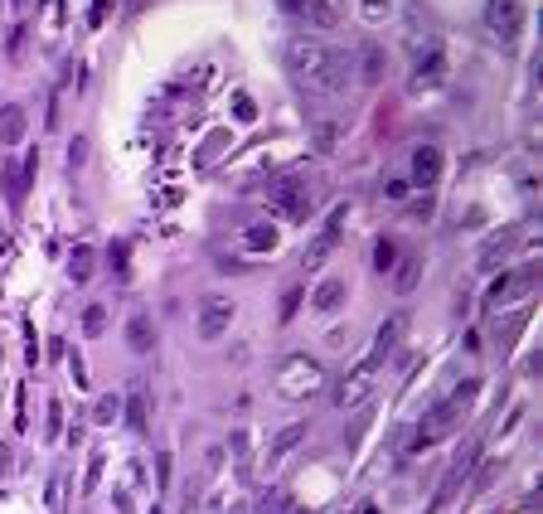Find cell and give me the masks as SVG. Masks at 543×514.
I'll return each instance as SVG.
<instances>
[{"label": "cell", "mask_w": 543, "mask_h": 514, "mask_svg": "<svg viewBox=\"0 0 543 514\" xmlns=\"http://www.w3.org/2000/svg\"><path fill=\"white\" fill-rule=\"evenodd\" d=\"M286 68L321 98H344L354 88V59L344 49L321 44V39H306V34L286 44Z\"/></svg>", "instance_id": "1"}, {"label": "cell", "mask_w": 543, "mask_h": 514, "mask_svg": "<svg viewBox=\"0 0 543 514\" xmlns=\"http://www.w3.org/2000/svg\"><path fill=\"white\" fill-rule=\"evenodd\" d=\"M471 398H475V379H471V384H461V388H456V393H451L446 403H436V408L427 412V422H422V427L413 432L408 451H427L432 441H441V437H446V432H451V427H456V422L466 417V408H471Z\"/></svg>", "instance_id": "2"}, {"label": "cell", "mask_w": 543, "mask_h": 514, "mask_svg": "<svg viewBox=\"0 0 543 514\" xmlns=\"http://www.w3.org/2000/svg\"><path fill=\"white\" fill-rule=\"evenodd\" d=\"M321 388H326V369H321L316 359H306V354L282 359V369H277V393H282L286 403H306V398L321 393Z\"/></svg>", "instance_id": "3"}, {"label": "cell", "mask_w": 543, "mask_h": 514, "mask_svg": "<svg viewBox=\"0 0 543 514\" xmlns=\"http://www.w3.org/2000/svg\"><path fill=\"white\" fill-rule=\"evenodd\" d=\"M378 374H383V354H374V349H369V354H364V359H359V364H354V369H349L339 384H335L330 403H335L339 412H354L359 403H364V398H369V393H374Z\"/></svg>", "instance_id": "4"}, {"label": "cell", "mask_w": 543, "mask_h": 514, "mask_svg": "<svg viewBox=\"0 0 543 514\" xmlns=\"http://www.w3.org/2000/svg\"><path fill=\"white\" fill-rule=\"evenodd\" d=\"M267 204L277 209L286 223H306V218H311V190H306V180H296V175H277V180L267 185Z\"/></svg>", "instance_id": "5"}, {"label": "cell", "mask_w": 543, "mask_h": 514, "mask_svg": "<svg viewBox=\"0 0 543 514\" xmlns=\"http://www.w3.org/2000/svg\"><path fill=\"white\" fill-rule=\"evenodd\" d=\"M524 20H529L524 0H490V5H485V24H490V34H495L500 44H519Z\"/></svg>", "instance_id": "6"}, {"label": "cell", "mask_w": 543, "mask_h": 514, "mask_svg": "<svg viewBox=\"0 0 543 514\" xmlns=\"http://www.w3.org/2000/svg\"><path fill=\"white\" fill-rule=\"evenodd\" d=\"M539 282V267L529 262V267H519V272H500L495 282H490V292H485V306L490 310H500L505 301H514V292H529Z\"/></svg>", "instance_id": "7"}, {"label": "cell", "mask_w": 543, "mask_h": 514, "mask_svg": "<svg viewBox=\"0 0 543 514\" xmlns=\"http://www.w3.org/2000/svg\"><path fill=\"white\" fill-rule=\"evenodd\" d=\"M524 238H529V228H524V223H510V228H500V233H490V238H485V248H480V257H475V262H480V267H495V262H505Z\"/></svg>", "instance_id": "8"}, {"label": "cell", "mask_w": 543, "mask_h": 514, "mask_svg": "<svg viewBox=\"0 0 543 514\" xmlns=\"http://www.w3.org/2000/svg\"><path fill=\"white\" fill-rule=\"evenodd\" d=\"M446 73V49H441V39H427L422 49H418V68H413V88H427V83H436Z\"/></svg>", "instance_id": "9"}, {"label": "cell", "mask_w": 543, "mask_h": 514, "mask_svg": "<svg viewBox=\"0 0 543 514\" xmlns=\"http://www.w3.org/2000/svg\"><path fill=\"white\" fill-rule=\"evenodd\" d=\"M233 310H238L233 296H209L204 310H199V335H204V340H218V335L233 325Z\"/></svg>", "instance_id": "10"}, {"label": "cell", "mask_w": 543, "mask_h": 514, "mask_svg": "<svg viewBox=\"0 0 543 514\" xmlns=\"http://www.w3.org/2000/svg\"><path fill=\"white\" fill-rule=\"evenodd\" d=\"M436 180H441V151H436V146H418V151H413V185H418V190H432Z\"/></svg>", "instance_id": "11"}, {"label": "cell", "mask_w": 543, "mask_h": 514, "mask_svg": "<svg viewBox=\"0 0 543 514\" xmlns=\"http://www.w3.org/2000/svg\"><path fill=\"white\" fill-rule=\"evenodd\" d=\"M475 451H480V446H466V451H461V456L451 461V471H446V481H441L436 500H451V495H456V485H461V481L471 476V466H475Z\"/></svg>", "instance_id": "12"}, {"label": "cell", "mask_w": 543, "mask_h": 514, "mask_svg": "<svg viewBox=\"0 0 543 514\" xmlns=\"http://www.w3.org/2000/svg\"><path fill=\"white\" fill-rule=\"evenodd\" d=\"M383 68H388V63H383V49L369 39V44L359 49V78H364V83H378V78H383Z\"/></svg>", "instance_id": "13"}, {"label": "cell", "mask_w": 543, "mask_h": 514, "mask_svg": "<svg viewBox=\"0 0 543 514\" xmlns=\"http://www.w3.org/2000/svg\"><path fill=\"white\" fill-rule=\"evenodd\" d=\"M126 345H131L136 354H151L155 330H151V320H146V315H131V320H126Z\"/></svg>", "instance_id": "14"}, {"label": "cell", "mask_w": 543, "mask_h": 514, "mask_svg": "<svg viewBox=\"0 0 543 514\" xmlns=\"http://www.w3.org/2000/svg\"><path fill=\"white\" fill-rule=\"evenodd\" d=\"M228 446H233V471H238V481H247V471H252V437H247V427H238Z\"/></svg>", "instance_id": "15"}, {"label": "cell", "mask_w": 543, "mask_h": 514, "mask_svg": "<svg viewBox=\"0 0 543 514\" xmlns=\"http://www.w3.org/2000/svg\"><path fill=\"white\" fill-rule=\"evenodd\" d=\"M403 325H408L403 315H388V320L378 325V340H374V354H383V359H388V354L398 349V335H403Z\"/></svg>", "instance_id": "16"}, {"label": "cell", "mask_w": 543, "mask_h": 514, "mask_svg": "<svg viewBox=\"0 0 543 514\" xmlns=\"http://www.w3.org/2000/svg\"><path fill=\"white\" fill-rule=\"evenodd\" d=\"M0 141H5V146H20V141H24V107H5V112H0Z\"/></svg>", "instance_id": "17"}, {"label": "cell", "mask_w": 543, "mask_h": 514, "mask_svg": "<svg viewBox=\"0 0 543 514\" xmlns=\"http://www.w3.org/2000/svg\"><path fill=\"white\" fill-rule=\"evenodd\" d=\"M344 296H349V287H344L339 277H330V282H321V292H316V301H311V306H316V310H339V306H344Z\"/></svg>", "instance_id": "18"}, {"label": "cell", "mask_w": 543, "mask_h": 514, "mask_svg": "<svg viewBox=\"0 0 543 514\" xmlns=\"http://www.w3.org/2000/svg\"><path fill=\"white\" fill-rule=\"evenodd\" d=\"M398 257H403V252H398V238H388V233L374 238V272H393Z\"/></svg>", "instance_id": "19"}, {"label": "cell", "mask_w": 543, "mask_h": 514, "mask_svg": "<svg viewBox=\"0 0 543 514\" xmlns=\"http://www.w3.org/2000/svg\"><path fill=\"white\" fill-rule=\"evenodd\" d=\"M93 257H98V252H93L88 243H78V248H73V257H68V277H73L78 287H83V282L93 277Z\"/></svg>", "instance_id": "20"}, {"label": "cell", "mask_w": 543, "mask_h": 514, "mask_svg": "<svg viewBox=\"0 0 543 514\" xmlns=\"http://www.w3.org/2000/svg\"><path fill=\"white\" fill-rule=\"evenodd\" d=\"M422 277V252H403L398 257V292H413Z\"/></svg>", "instance_id": "21"}, {"label": "cell", "mask_w": 543, "mask_h": 514, "mask_svg": "<svg viewBox=\"0 0 543 514\" xmlns=\"http://www.w3.org/2000/svg\"><path fill=\"white\" fill-rule=\"evenodd\" d=\"M301 437H306V422H296V427H286V432H282V437L272 441V451H267V466H277V461H286V451H291V446H296Z\"/></svg>", "instance_id": "22"}, {"label": "cell", "mask_w": 543, "mask_h": 514, "mask_svg": "<svg viewBox=\"0 0 543 514\" xmlns=\"http://www.w3.org/2000/svg\"><path fill=\"white\" fill-rule=\"evenodd\" d=\"M0 180H5V195H10V204H20V199H24V190H29V175H24V165H5V170H0Z\"/></svg>", "instance_id": "23"}, {"label": "cell", "mask_w": 543, "mask_h": 514, "mask_svg": "<svg viewBox=\"0 0 543 514\" xmlns=\"http://www.w3.org/2000/svg\"><path fill=\"white\" fill-rule=\"evenodd\" d=\"M330 248H335V238H326V233H321V238H316V243L301 252V267H306V272H316V267L330 257Z\"/></svg>", "instance_id": "24"}, {"label": "cell", "mask_w": 543, "mask_h": 514, "mask_svg": "<svg viewBox=\"0 0 543 514\" xmlns=\"http://www.w3.org/2000/svg\"><path fill=\"white\" fill-rule=\"evenodd\" d=\"M243 243H247L252 252H272V248H277V233H272L267 223H257V228H247V233H243Z\"/></svg>", "instance_id": "25"}, {"label": "cell", "mask_w": 543, "mask_h": 514, "mask_svg": "<svg viewBox=\"0 0 543 514\" xmlns=\"http://www.w3.org/2000/svg\"><path fill=\"white\" fill-rule=\"evenodd\" d=\"M102 466H107V451H102V446H93V456H88V476H83V495H93V490H98Z\"/></svg>", "instance_id": "26"}, {"label": "cell", "mask_w": 543, "mask_h": 514, "mask_svg": "<svg viewBox=\"0 0 543 514\" xmlns=\"http://www.w3.org/2000/svg\"><path fill=\"white\" fill-rule=\"evenodd\" d=\"M59 432H63V403L49 398V412H44V441H54Z\"/></svg>", "instance_id": "27"}, {"label": "cell", "mask_w": 543, "mask_h": 514, "mask_svg": "<svg viewBox=\"0 0 543 514\" xmlns=\"http://www.w3.org/2000/svg\"><path fill=\"white\" fill-rule=\"evenodd\" d=\"M126 427H136V432L146 427V398H141V388L126 398Z\"/></svg>", "instance_id": "28"}, {"label": "cell", "mask_w": 543, "mask_h": 514, "mask_svg": "<svg viewBox=\"0 0 543 514\" xmlns=\"http://www.w3.org/2000/svg\"><path fill=\"white\" fill-rule=\"evenodd\" d=\"M116 412H121V398H116V393H102L98 408H93V422H116Z\"/></svg>", "instance_id": "29"}, {"label": "cell", "mask_w": 543, "mask_h": 514, "mask_svg": "<svg viewBox=\"0 0 543 514\" xmlns=\"http://www.w3.org/2000/svg\"><path fill=\"white\" fill-rule=\"evenodd\" d=\"M83 330H88V335H102V330H107V310H102V306H88V310H83Z\"/></svg>", "instance_id": "30"}, {"label": "cell", "mask_w": 543, "mask_h": 514, "mask_svg": "<svg viewBox=\"0 0 543 514\" xmlns=\"http://www.w3.org/2000/svg\"><path fill=\"white\" fill-rule=\"evenodd\" d=\"M301 296H306L301 287H286V292H282V325H286V320L296 315V306H301Z\"/></svg>", "instance_id": "31"}, {"label": "cell", "mask_w": 543, "mask_h": 514, "mask_svg": "<svg viewBox=\"0 0 543 514\" xmlns=\"http://www.w3.org/2000/svg\"><path fill=\"white\" fill-rule=\"evenodd\" d=\"M83 160H88V136H73L68 141V170H78Z\"/></svg>", "instance_id": "32"}, {"label": "cell", "mask_w": 543, "mask_h": 514, "mask_svg": "<svg viewBox=\"0 0 543 514\" xmlns=\"http://www.w3.org/2000/svg\"><path fill=\"white\" fill-rule=\"evenodd\" d=\"M233 116H238V121H252V116H257V107H252L247 93H238V98H233Z\"/></svg>", "instance_id": "33"}, {"label": "cell", "mask_w": 543, "mask_h": 514, "mask_svg": "<svg viewBox=\"0 0 543 514\" xmlns=\"http://www.w3.org/2000/svg\"><path fill=\"white\" fill-rule=\"evenodd\" d=\"M68 374H73V384H78V388H88V369H83V354H78V349L68 354Z\"/></svg>", "instance_id": "34"}, {"label": "cell", "mask_w": 543, "mask_h": 514, "mask_svg": "<svg viewBox=\"0 0 543 514\" xmlns=\"http://www.w3.org/2000/svg\"><path fill=\"white\" fill-rule=\"evenodd\" d=\"M63 485H68L63 476H54V481H49V510H63Z\"/></svg>", "instance_id": "35"}, {"label": "cell", "mask_w": 543, "mask_h": 514, "mask_svg": "<svg viewBox=\"0 0 543 514\" xmlns=\"http://www.w3.org/2000/svg\"><path fill=\"white\" fill-rule=\"evenodd\" d=\"M335 136H339V131H335V126H316V146H321V151H335Z\"/></svg>", "instance_id": "36"}, {"label": "cell", "mask_w": 543, "mask_h": 514, "mask_svg": "<svg viewBox=\"0 0 543 514\" xmlns=\"http://www.w3.org/2000/svg\"><path fill=\"white\" fill-rule=\"evenodd\" d=\"M378 15H388V0H364V20H378Z\"/></svg>", "instance_id": "37"}, {"label": "cell", "mask_w": 543, "mask_h": 514, "mask_svg": "<svg viewBox=\"0 0 543 514\" xmlns=\"http://www.w3.org/2000/svg\"><path fill=\"white\" fill-rule=\"evenodd\" d=\"M155 471H160V490H165V485H170V456H165V451L155 456Z\"/></svg>", "instance_id": "38"}, {"label": "cell", "mask_w": 543, "mask_h": 514, "mask_svg": "<svg viewBox=\"0 0 543 514\" xmlns=\"http://www.w3.org/2000/svg\"><path fill=\"white\" fill-rule=\"evenodd\" d=\"M112 267H116V272H126V243H116V248H112Z\"/></svg>", "instance_id": "39"}, {"label": "cell", "mask_w": 543, "mask_h": 514, "mask_svg": "<svg viewBox=\"0 0 543 514\" xmlns=\"http://www.w3.org/2000/svg\"><path fill=\"white\" fill-rule=\"evenodd\" d=\"M277 5H282L286 15H306V5H311V0H277Z\"/></svg>", "instance_id": "40"}, {"label": "cell", "mask_w": 543, "mask_h": 514, "mask_svg": "<svg viewBox=\"0 0 543 514\" xmlns=\"http://www.w3.org/2000/svg\"><path fill=\"white\" fill-rule=\"evenodd\" d=\"M408 213H413L418 223H422V218H432V199H422V204H413V209H408Z\"/></svg>", "instance_id": "41"}, {"label": "cell", "mask_w": 543, "mask_h": 514, "mask_svg": "<svg viewBox=\"0 0 543 514\" xmlns=\"http://www.w3.org/2000/svg\"><path fill=\"white\" fill-rule=\"evenodd\" d=\"M24 49V24H15V34H10V54H20Z\"/></svg>", "instance_id": "42"}, {"label": "cell", "mask_w": 543, "mask_h": 514, "mask_svg": "<svg viewBox=\"0 0 543 514\" xmlns=\"http://www.w3.org/2000/svg\"><path fill=\"white\" fill-rule=\"evenodd\" d=\"M102 10H107V0H93V29L102 24Z\"/></svg>", "instance_id": "43"}, {"label": "cell", "mask_w": 543, "mask_h": 514, "mask_svg": "<svg viewBox=\"0 0 543 514\" xmlns=\"http://www.w3.org/2000/svg\"><path fill=\"white\" fill-rule=\"evenodd\" d=\"M5 451H10V446H0V476H5V466H10V456H5Z\"/></svg>", "instance_id": "44"}, {"label": "cell", "mask_w": 543, "mask_h": 514, "mask_svg": "<svg viewBox=\"0 0 543 514\" xmlns=\"http://www.w3.org/2000/svg\"><path fill=\"white\" fill-rule=\"evenodd\" d=\"M228 514H247V505H233V510H228Z\"/></svg>", "instance_id": "45"}, {"label": "cell", "mask_w": 543, "mask_h": 514, "mask_svg": "<svg viewBox=\"0 0 543 514\" xmlns=\"http://www.w3.org/2000/svg\"><path fill=\"white\" fill-rule=\"evenodd\" d=\"M15 5H20V10H24V5H29V0H15Z\"/></svg>", "instance_id": "46"}, {"label": "cell", "mask_w": 543, "mask_h": 514, "mask_svg": "<svg viewBox=\"0 0 543 514\" xmlns=\"http://www.w3.org/2000/svg\"><path fill=\"white\" fill-rule=\"evenodd\" d=\"M0 364H5V349H0Z\"/></svg>", "instance_id": "47"}, {"label": "cell", "mask_w": 543, "mask_h": 514, "mask_svg": "<svg viewBox=\"0 0 543 514\" xmlns=\"http://www.w3.org/2000/svg\"><path fill=\"white\" fill-rule=\"evenodd\" d=\"M286 514H301V510H286Z\"/></svg>", "instance_id": "48"}, {"label": "cell", "mask_w": 543, "mask_h": 514, "mask_svg": "<svg viewBox=\"0 0 543 514\" xmlns=\"http://www.w3.org/2000/svg\"><path fill=\"white\" fill-rule=\"evenodd\" d=\"M151 514H160V510H151Z\"/></svg>", "instance_id": "49"}]
</instances>
